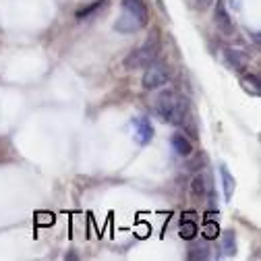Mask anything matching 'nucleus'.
I'll use <instances>...</instances> for the list:
<instances>
[{
    "label": "nucleus",
    "instance_id": "10",
    "mask_svg": "<svg viewBox=\"0 0 261 261\" xmlns=\"http://www.w3.org/2000/svg\"><path fill=\"white\" fill-rule=\"evenodd\" d=\"M220 251H222V257H234L237 255V234L232 230L222 232Z\"/></svg>",
    "mask_w": 261,
    "mask_h": 261
},
{
    "label": "nucleus",
    "instance_id": "11",
    "mask_svg": "<svg viewBox=\"0 0 261 261\" xmlns=\"http://www.w3.org/2000/svg\"><path fill=\"white\" fill-rule=\"evenodd\" d=\"M189 259H191V261L210 259V245H207V239H205V241H197V243L191 245V249H189Z\"/></svg>",
    "mask_w": 261,
    "mask_h": 261
},
{
    "label": "nucleus",
    "instance_id": "1",
    "mask_svg": "<svg viewBox=\"0 0 261 261\" xmlns=\"http://www.w3.org/2000/svg\"><path fill=\"white\" fill-rule=\"evenodd\" d=\"M153 108H155V114L166 120L170 124H176V126H182L185 130L189 128V133L193 137H197V128H195V122H193V110H191V104L185 95L176 93V91H162L155 102H153Z\"/></svg>",
    "mask_w": 261,
    "mask_h": 261
},
{
    "label": "nucleus",
    "instance_id": "8",
    "mask_svg": "<svg viewBox=\"0 0 261 261\" xmlns=\"http://www.w3.org/2000/svg\"><path fill=\"white\" fill-rule=\"evenodd\" d=\"M220 178H222V191H224V199L230 201L232 195H234V189H237V180L234 176L230 174L226 164H220Z\"/></svg>",
    "mask_w": 261,
    "mask_h": 261
},
{
    "label": "nucleus",
    "instance_id": "16",
    "mask_svg": "<svg viewBox=\"0 0 261 261\" xmlns=\"http://www.w3.org/2000/svg\"><path fill=\"white\" fill-rule=\"evenodd\" d=\"M218 232H220L218 222H214L212 214H207V220H205V224H203V237H205L207 241H212V239H216V237H218Z\"/></svg>",
    "mask_w": 261,
    "mask_h": 261
},
{
    "label": "nucleus",
    "instance_id": "7",
    "mask_svg": "<svg viewBox=\"0 0 261 261\" xmlns=\"http://www.w3.org/2000/svg\"><path fill=\"white\" fill-rule=\"evenodd\" d=\"M222 58H224V64L230 71H237V73H243L245 69H247V58L241 54V52H237V50H232V48H224L222 50Z\"/></svg>",
    "mask_w": 261,
    "mask_h": 261
},
{
    "label": "nucleus",
    "instance_id": "17",
    "mask_svg": "<svg viewBox=\"0 0 261 261\" xmlns=\"http://www.w3.org/2000/svg\"><path fill=\"white\" fill-rule=\"evenodd\" d=\"M191 3H193V7L197 9V11H207L216 3V0H191Z\"/></svg>",
    "mask_w": 261,
    "mask_h": 261
},
{
    "label": "nucleus",
    "instance_id": "12",
    "mask_svg": "<svg viewBox=\"0 0 261 261\" xmlns=\"http://www.w3.org/2000/svg\"><path fill=\"white\" fill-rule=\"evenodd\" d=\"M172 147H174V151L178 155H191V151H193V143L180 133L172 135Z\"/></svg>",
    "mask_w": 261,
    "mask_h": 261
},
{
    "label": "nucleus",
    "instance_id": "6",
    "mask_svg": "<svg viewBox=\"0 0 261 261\" xmlns=\"http://www.w3.org/2000/svg\"><path fill=\"white\" fill-rule=\"evenodd\" d=\"M130 128H133V139L139 145H147L153 139V126L145 116H137L130 120Z\"/></svg>",
    "mask_w": 261,
    "mask_h": 261
},
{
    "label": "nucleus",
    "instance_id": "9",
    "mask_svg": "<svg viewBox=\"0 0 261 261\" xmlns=\"http://www.w3.org/2000/svg\"><path fill=\"white\" fill-rule=\"evenodd\" d=\"M197 232H199V226H197V222L193 220V214H187V216H182V222H180V230H178L180 239H185V241H193L195 237H197Z\"/></svg>",
    "mask_w": 261,
    "mask_h": 261
},
{
    "label": "nucleus",
    "instance_id": "13",
    "mask_svg": "<svg viewBox=\"0 0 261 261\" xmlns=\"http://www.w3.org/2000/svg\"><path fill=\"white\" fill-rule=\"evenodd\" d=\"M106 7V0H95V3H91V5H87V7H83V9H79L77 11V19L79 21H85V19H89L91 15H95L100 9H104Z\"/></svg>",
    "mask_w": 261,
    "mask_h": 261
},
{
    "label": "nucleus",
    "instance_id": "4",
    "mask_svg": "<svg viewBox=\"0 0 261 261\" xmlns=\"http://www.w3.org/2000/svg\"><path fill=\"white\" fill-rule=\"evenodd\" d=\"M168 67L164 62H151L149 67H145V75H143V87L145 89H158L168 81Z\"/></svg>",
    "mask_w": 261,
    "mask_h": 261
},
{
    "label": "nucleus",
    "instance_id": "3",
    "mask_svg": "<svg viewBox=\"0 0 261 261\" xmlns=\"http://www.w3.org/2000/svg\"><path fill=\"white\" fill-rule=\"evenodd\" d=\"M158 54H160V42L158 38H147L139 48H135L130 52L124 60H122V67L126 71H137V69H145L149 67L151 62L158 60Z\"/></svg>",
    "mask_w": 261,
    "mask_h": 261
},
{
    "label": "nucleus",
    "instance_id": "15",
    "mask_svg": "<svg viewBox=\"0 0 261 261\" xmlns=\"http://www.w3.org/2000/svg\"><path fill=\"white\" fill-rule=\"evenodd\" d=\"M191 193H193V197H203V195L207 193V178L203 174H197V176L193 178Z\"/></svg>",
    "mask_w": 261,
    "mask_h": 261
},
{
    "label": "nucleus",
    "instance_id": "14",
    "mask_svg": "<svg viewBox=\"0 0 261 261\" xmlns=\"http://www.w3.org/2000/svg\"><path fill=\"white\" fill-rule=\"evenodd\" d=\"M241 85H243V89H245L247 93H251V95H255V97L261 93L259 77H257V75H245V77L241 79Z\"/></svg>",
    "mask_w": 261,
    "mask_h": 261
},
{
    "label": "nucleus",
    "instance_id": "5",
    "mask_svg": "<svg viewBox=\"0 0 261 261\" xmlns=\"http://www.w3.org/2000/svg\"><path fill=\"white\" fill-rule=\"evenodd\" d=\"M214 23L218 27V31L224 36V38H232L234 36V21L228 13L224 0H218L216 3V11H214Z\"/></svg>",
    "mask_w": 261,
    "mask_h": 261
},
{
    "label": "nucleus",
    "instance_id": "2",
    "mask_svg": "<svg viewBox=\"0 0 261 261\" xmlns=\"http://www.w3.org/2000/svg\"><path fill=\"white\" fill-rule=\"evenodd\" d=\"M149 21L145 0H122V11L118 21L114 23V29L118 34H137Z\"/></svg>",
    "mask_w": 261,
    "mask_h": 261
}]
</instances>
